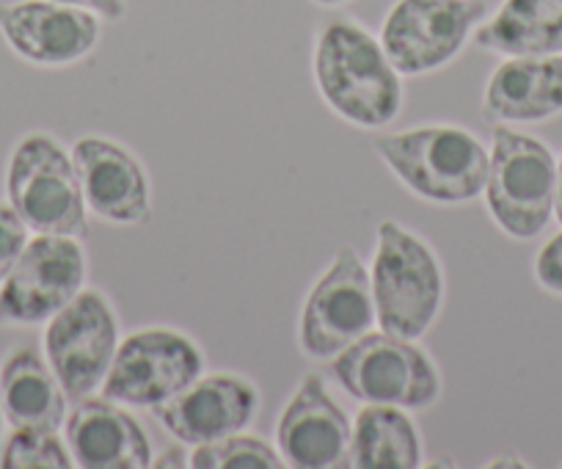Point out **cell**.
Returning a JSON list of instances; mask_svg holds the SVG:
<instances>
[{"label": "cell", "instance_id": "6da1fadb", "mask_svg": "<svg viewBox=\"0 0 562 469\" xmlns=\"http://www.w3.org/2000/svg\"><path fill=\"white\" fill-rule=\"evenodd\" d=\"M312 75L328 111L359 131H381L403 111V75L392 67L381 40L350 20L321 31Z\"/></svg>", "mask_w": 562, "mask_h": 469}, {"label": "cell", "instance_id": "7a4b0ae2", "mask_svg": "<svg viewBox=\"0 0 562 469\" xmlns=\"http://www.w3.org/2000/svg\"><path fill=\"white\" fill-rule=\"evenodd\" d=\"M372 153L411 197L430 204L474 202L488 180L491 147L456 122L381 133L372 138Z\"/></svg>", "mask_w": 562, "mask_h": 469}, {"label": "cell", "instance_id": "3957f363", "mask_svg": "<svg viewBox=\"0 0 562 469\" xmlns=\"http://www.w3.org/2000/svg\"><path fill=\"white\" fill-rule=\"evenodd\" d=\"M378 328L422 339L439 321L447 299L439 252L400 221H381L370 263Z\"/></svg>", "mask_w": 562, "mask_h": 469}, {"label": "cell", "instance_id": "277c9868", "mask_svg": "<svg viewBox=\"0 0 562 469\" xmlns=\"http://www.w3.org/2000/svg\"><path fill=\"white\" fill-rule=\"evenodd\" d=\"M331 379L359 403L425 412L441 398V370L419 339L372 328L328 368Z\"/></svg>", "mask_w": 562, "mask_h": 469}, {"label": "cell", "instance_id": "5b68a950", "mask_svg": "<svg viewBox=\"0 0 562 469\" xmlns=\"http://www.w3.org/2000/svg\"><path fill=\"white\" fill-rule=\"evenodd\" d=\"M7 197L34 235H89V210L72 153L50 133H29L14 144Z\"/></svg>", "mask_w": 562, "mask_h": 469}, {"label": "cell", "instance_id": "8992f818", "mask_svg": "<svg viewBox=\"0 0 562 469\" xmlns=\"http://www.w3.org/2000/svg\"><path fill=\"white\" fill-rule=\"evenodd\" d=\"M557 160L549 144L507 125L491 131V164L485 208L505 235L529 241L554 215Z\"/></svg>", "mask_w": 562, "mask_h": 469}, {"label": "cell", "instance_id": "52a82bcc", "mask_svg": "<svg viewBox=\"0 0 562 469\" xmlns=\"http://www.w3.org/2000/svg\"><path fill=\"white\" fill-rule=\"evenodd\" d=\"M204 350L188 332L171 326L135 328L122 337L100 395L127 409H160L204 373Z\"/></svg>", "mask_w": 562, "mask_h": 469}, {"label": "cell", "instance_id": "ba28073f", "mask_svg": "<svg viewBox=\"0 0 562 469\" xmlns=\"http://www.w3.org/2000/svg\"><path fill=\"white\" fill-rule=\"evenodd\" d=\"M372 328H378V315L370 268L353 246H339L301 306L299 348L306 359L331 362Z\"/></svg>", "mask_w": 562, "mask_h": 469}, {"label": "cell", "instance_id": "9c48e42d", "mask_svg": "<svg viewBox=\"0 0 562 469\" xmlns=\"http://www.w3.org/2000/svg\"><path fill=\"white\" fill-rule=\"evenodd\" d=\"M122 343L116 306L102 290L83 288L45 323L42 354L69 401L97 395Z\"/></svg>", "mask_w": 562, "mask_h": 469}, {"label": "cell", "instance_id": "30bf717a", "mask_svg": "<svg viewBox=\"0 0 562 469\" xmlns=\"http://www.w3.org/2000/svg\"><path fill=\"white\" fill-rule=\"evenodd\" d=\"M89 277L83 238L34 235L0 284V323L40 326L61 312Z\"/></svg>", "mask_w": 562, "mask_h": 469}, {"label": "cell", "instance_id": "8fae6325", "mask_svg": "<svg viewBox=\"0 0 562 469\" xmlns=\"http://www.w3.org/2000/svg\"><path fill=\"white\" fill-rule=\"evenodd\" d=\"M485 12V0H400L383 20L381 45L403 78H419L447 67Z\"/></svg>", "mask_w": 562, "mask_h": 469}, {"label": "cell", "instance_id": "7c38bea8", "mask_svg": "<svg viewBox=\"0 0 562 469\" xmlns=\"http://www.w3.org/2000/svg\"><path fill=\"white\" fill-rule=\"evenodd\" d=\"M69 153L89 215L113 226L144 224L153 215V180L133 149L105 136H83Z\"/></svg>", "mask_w": 562, "mask_h": 469}, {"label": "cell", "instance_id": "4fadbf2b", "mask_svg": "<svg viewBox=\"0 0 562 469\" xmlns=\"http://www.w3.org/2000/svg\"><path fill=\"white\" fill-rule=\"evenodd\" d=\"M259 406L262 398L251 379L218 370L202 373L188 390L153 414L166 434L186 447H196L246 431L257 420Z\"/></svg>", "mask_w": 562, "mask_h": 469}, {"label": "cell", "instance_id": "5bb4252c", "mask_svg": "<svg viewBox=\"0 0 562 469\" xmlns=\"http://www.w3.org/2000/svg\"><path fill=\"white\" fill-rule=\"evenodd\" d=\"M0 36L23 62L69 67L100 42V18L53 0H20L0 7Z\"/></svg>", "mask_w": 562, "mask_h": 469}, {"label": "cell", "instance_id": "9a60e30c", "mask_svg": "<svg viewBox=\"0 0 562 469\" xmlns=\"http://www.w3.org/2000/svg\"><path fill=\"white\" fill-rule=\"evenodd\" d=\"M353 420L342 412L321 376H306L290 395L276 423V450L284 467L331 469L342 467Z\"/></svg>", "mask_w": 562, "mask_h": 469}, {"label": "cell", "instance_id": "2e32d148", "mask_svg": "<svg viewBox=\"0 0 562 469\" xmlns=\"http://www.w3.org/2000/svg\"><path fill=\"white\" fill-rule=\"evenodd\" d=\"M64 439L80 469L153 467L155 450L144 425L127 406L105 395L75 401L64 420Z\"/></svg>", "mask_w": 562, "mask_h": 469}, {"label": "cell", "instance_id": "e0dca14e", "mask_svg": "<svg viewBox=\"0 0 562 469\" xmlns=\"http://www.w3.org/2000/svg\"><path fill=\"white\" fill-rule=\"evenodd\" d=\"M562 113V56H510L483 89V116L494 125H529Z\"/></svg>", "mask_w": 562, "mask_h": 469}, {"label": "cell", "instance_id": "ac0fdd59", "mask_svg": "<svg viewBox=\"0 0 562 469\" xmlns=\"http://www.w3.org/2000/svg\"><path fill=\"white\" fill-rule=\"evenodd\" d=\"M0 403L12 428L61 431L67 420V392L36 348H20L0 365Z\"/></svg>", "mask_w": 562, "mask_h": 469}, {"label": "cell", "instance_id": "d6986e66", "mask_svg": "<svg viewBox=\"0 0 562 469\" xmlns=\"http://www.w3.org/2000/svg\"><path fill=\"white\" fill-rule=\"evenodd\" d=\"M422 464H425V442L408 409L361 403L342 467L419 469Z\"/></svg>", "mask_w": 562, "mask_h": 469}, {"label": "cell", "instance_id": "ffe728a7", "mask_svg": "<svg viewBox=\"0 0 562 469\" xmlns=\"http://www.w3.org/2000/svg\"><path fill=\"white\" fill-rule=\"evenodd\" d=\"M474 42L496 56L562 53V0H505L499 12L474 31Z\"/></svg>", "mask_w": 562, "mask_h": 469}, {"label": "cell", "instance_id": "44dd1931", "mask_svg": "<svg viewBox=\"0 0 562 469\" xmlns=\"http://www.w3.org/2000/svg\"><path fill=\"white\" fill-rule=\"evenodd\" d=\"M191 467L193 469H281L276 445H270L262 436L240 434L224 436L218 442L191 447Z\"/></svg>", "mask_w": 562, "mask_h": 469}, {"label": "cell", "instance_id": "7402d4cb", "mask_svg": "<svg viewBox=\"0 0 562 469\" xmlns=\"http://www.w3.org/2000/svg\"><path fill=\"white\" fill-rule=\"evenodd\" d=\"M75 467L67 439L58 431L12 428L0 450V469H69Z\"/></svg>", "mask_w": 562, "mask_h": 469}, {"label": "cell", "instance_id": "603a6c76", "mask_svg": "<svg viewBox=\"0 0 562 469\" xmlns=\"http://www.w3.org/2000/svg\"><path fill=\"white\" fill-rule=\"evenodd\" d=\"M31 235L34 232L14 213L12 204H0V284H3V279L9 277V271L18 263V257L29 246Z\"/></svg>", "mask_w": 562, "mask_h": 469}, {"label": "cell", "instance_id": "cb8c5ba5", "mask_svg": "<svg viewBox=\"0 0 562 469\" xmlns=\"http://www.w3.org/2000/svg\"><path fill=\"white\" fill-rule=\"evenodd\" d=\"M532 271L546 293L562 295V232H557L554 238L540 246Z\"/></svg>", "mask_w": 562, "mask_h": 469}, {"label": "cell", "instance_id": "d4e9b609", "mask_svg": "<svg viewBox=\"0 0 562 469\" xmlns=\"http://www.w3.org/2000/svg\"><path fill=\"white\" fill-rule=\"evenodd\" d=\"M53 3H64V7H75V9H86V12L97 14L100 20H122L127 14V3L124 0H53Z\"/></svg>", "mask_w": 562, "mask_h": 469}, {"label": "cell", "instance_id": "484cf974", "mask_svg": "<svg viewBox=\"0 0 562 469\" xmlns=\"http://www.w3.org/2000/svg\"><path fill=\"white\" fill-rule=\"evenodd\" d=\"M153 467H191V453H186L182 442L177 447H166L160 458H153Z\"/></svg>", "mask_w": 562, "mask_h": 469}, {"label": "cell", "instance_id": "4316f807", "mask_svg": "<svg viewBox=\"0 0 562 469\" xmlns=\"http://www.w3.org/2000/svg\"><path fill=\"white\" fill-rule=\"evenodd\" d=\"M554 215L562 224V158L557 164V182H554Z\"/></svg>", "mask_w": 562, "mask_h": 469}, {"label": "cell", "instance_id": "83f0119b", "mask_svg": "<svg viewBox=\"0 0 562 469\" xmlns=\"http://www.w3.org/2000/svg\"><path fill=\"white\" fill-rule=\"evenodd\" d=\"M315 3H321V7H339L345 0H315Z\"/></svg>", "mask_w": 562, "mask_h": 469}, {"label": "cell", "instance_id": "f1b7e54d", "mask_svg": "<svg viewBox=\"0 0 562 469\" xmlns=\"http://www.w3.org/2000/svg\"><path fill=\"white\" fill-rule=\"evenodd\" d=\"M0 428H3V403H0Z\"/></svg>", "mask_w": 562, "mask_h": 469}]
</instances>
